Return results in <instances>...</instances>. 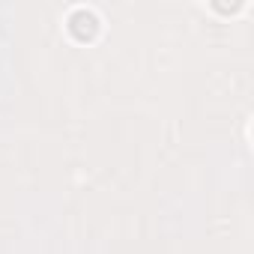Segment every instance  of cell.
<instances>
[{
  "instance_id": "6da1fadb",
  "label": "cell",
  "mask_w": 254,
  "mask_h": 254,
  "mask_svg": "<svg viewBox=\"0 0 254 254\" xmlns=\"http://www.w3.org/2000/svg\"><path fill=\"white\" fill-rule=\"evenodd\" d=\"M66 27H69V33H72V39H78V42H93L96 36H99V15L93 12V9H75L72 15H69V21H66Z\"/></svg>"
}]
</instances>
